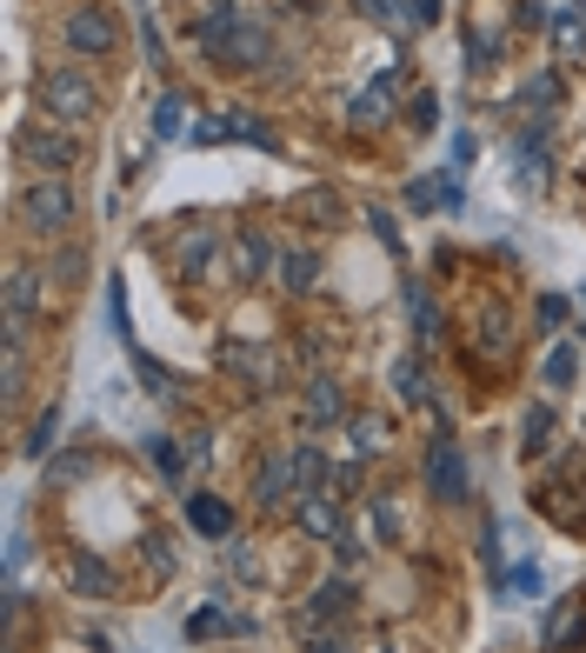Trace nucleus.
Wrapping results in <instances>:
<instances>
[{
  "mask_svg": "<svg viewBox=\"0 0 586 653\" xmlns=\"http://www.w3.org/2000/svg\"><path fill=\"white\" fill-rule=\"evenodd\" d=\"M73 214H80V201H73V187H67L60 174H34V181L14 194V220H21V233H34V240H60V233L73 227Z\"/></svg>",
  "mask_w": 586,
  "mask_h": 653,
  "instance_id": "f257e3e1",
  "label": "nucleus"
},
{
  "mask_svg": "<svg viewBox=\"0 0 586 653\" xmlns=\"http://www.w3.org/2000/svg\"><path fill=\"white\" fill-rule=\"evenodd\" d=\"M101 114V80L88 67H54L41 73V121L54 127H88Z\"/></svg>",
  "mask_w": 586,
  "mask_h": 653,
  "instance_id": "f03ea898",
  "label": "nucleus"
},
{
  "mask_svg": "<svg viewBox=\"0 0 586 653\" xmlns=\"http://www.w3.org/2000/svg\"><path fill=\"white\" fill-rule=\"evenodd\" d=\"M194 41H200L207 60H220V67H261V54H267V34L246 21L240 8L220 14V21H194Z\"/></svg>",
  "mask_w": 586,
  "mask_h": 653,
  "instance_id": "7ed1b4c3",
  "label": "nucleus"
},
{
  "mask_svg": "<svg viewBox=\"0 0 586 653\" xmlns=\"http://www.w3.org/2000/svg\"><path fill=\"white\" fill-rule=\"evenodd\" d=\"M14 160L34 168V174H67V168H80V140L54 121H21L14 127Z\"/></svg>",
  "mask_w": 586,
  "mask_h": 653,
  "instance_id": "20e7f679",
  "label": "nucleus"
},
{
  "mask_svg": "<svg viewBox=\"0 0 586 653\" xmlns=\"http://www.w3.org/2000/svg\"><path fill=\"white\" fill-rule=\"evenodd\" d=\"M60 41H67L80 60H107V54L120 47V21H114L107 8H73V14L60 21Z\"/></svg>",
  "mask_w": 586,
  "mask_h": 653,
  "instance_id": "39448f33",
  "label": "nucleus"
},
{
  "mask_svg": "<svg viewBox=\"0 0 586 653\" xmlns=\"http://www.w3.org/2000/svg\"><path fill=\"white\" fill-rule=\"evenodd\" d=\"M427 486H434L440 501H467V460H460L453 434H434V447H427Z\"/></svg>",
  "mask_w": 586,
  "mask_h": 653,
  "instance_id": "423d86ee",
  "label": "nucleus"
},
{
  "mask_svg": "<svg viewBox=\"0 0 586 653\" xmlns=\"http://www.w3.org/2000/svg\"><path fill=\"white\" fill-rule=\"evenodd\" d=\"M67 587H73L80 600H114V594H120L114 566H107V560H94V553H67Z\"/></svg>",
  "mask_w": 586,
  "mask_h": 653,
  "instance_id": "0eeeda50",
  "label": "nucleus"
},
{
  "mask_svg": "<svg viewBox=\"0 0 586 653\" xmlns=\"http://www.w3.org/2000/svg\"><path fill=\"white\" fill-rule=\"evenodd\" d=\"M214 254H220V227H207V220H194L181 240H174V261H181V274L194 280V274H207L214 267Z\"/></svg>",
  "mask_w": 586,
  "mask_h": 653,
  "instance_id": "6e6552de",
  "label": "nucleus"
},
{
  "mask_svg": "<svg viewBox=\"0 0 586 653\" xmlns=\"http://www.w3.org/2000/svg\"><path fill=\"white\" fill-rule=\"evenodd\" d=\"M274 267V240L261 233V227H240V240H233V274L240 280H261Z\"/></svg>",
  "mask_w": 586,
  "mask_h": 653,
  "instance_id": "1a4fd4ad",
  "label": "nucleus"
},
{
  "mask_svg": "<svg viewBox=\"0 0 586 653\" xmlns=\"http://www.w3.org/2000/svg\"><path fill=\"white\" fill-rule=\"evenodd\" d=\"M480 354H486V360H507V354H514V313L499 307V300L480 307Z\"/></svg>",
  "mask_w": 586,
  "mask_h": 653,
  "instance_id": "9d476101",
  "label": "nucleus"
},
{
  "mask_svg": "<svg viewBox=\"0 0 586 653\" xmlns=\"http://www.w3.org/2000/svg\"><path fill=\"white\" fill-rule=\"evenodd\" d=\"M573 646H586V614H579V600H560L547 614V653H573Z\"/></svg>",
  "mask_w": 586,
  "mask_h": 653,
  "instance_id": "9b49d317",
  "label": "nucleus"
},
{
  "mask_svg": "<svg viewBox=\"0 0 586 653\" xmlns=\"http://www.w3.org/2000/svg\"><path fill=\"white\" fill-rule=\"evenodd\" d=\"M294 520H300L313 540H347V527H341V507H333V501H313V494H300Z\"/></svg>",
  "mask_w": 586,
  "mask_h": 653,
  "instance_id": "f8f14e48",
  "label": "nucleus"
},
{
  "mask_svg": "<svg viewBox=\"0 0 586 653\" xmlns=\"http://www.w3.org/2000/svg\"><path fill=\"white\" fill-rule=\"evenodd\" d=\"M254 633V620H233V614H220V607H200L194 620H187V640H246Z\"/></svg>",
  "mask_w": 586,
  "mask_h": 653,
  "instance_id": "ddd939ff",
  "label": "nucleus"
},
{
  "mask_svg": "<svg viewBox=\"0 0 586 653\" xmlns=\"http://www.w3.org/2000/svg\"><path fill=\"white\" fill-rule=\"evenodd\" d=\"M220 367H227V374H240L246 387H261V393L274 387V360H267V354H254V347H220Z\"/></svg>",
  "mask_w": 586,
  "mask_h": 653,
  "instance_id": "4468645a",
  "label": "nucleus"
},
{
  "mask_svg": "<svg viewBox=\"0 0 586 653\" xmlns=\"http://www.w3.org/2000/svg\"><path fill=\"white\" fill-rule=\"evenodd\" d=\"M8 313H27V320L41 313V274H34L27 261L8 267Z\"/></svg>",
  "mask_w": 586,
  "mask_h": 653,
  "instance_id": "2eb2a0df",
  "label": "nucleus"
},
{
  "mask_svg": "<svg viewBox=\"0 0 586 653\" xmlns=\"http://www.w3.org/2000/svg\"><path fill=\"white\" fill-rule=\"evenodd\" d=\"M287 486H294V467H287V454L261 460V473H254V501H261V507H280V501H287Z\"/></svg>",
  "mask_w": 586,
  "mask_h": 653,
  "instance_id": "dca6fc26",
  "label": "nucleus"
},
{
  "mask_svg": "<svg viewBox=\"0 0 586 653\" xmlns=\"http://www.w3.org/2000/svg\"><path fill=\"white\" fill-rule=\"evenodd\" d=\"M187 520H194L200 534H214V540H227V534H233V507H227V501H214V494H194V501H187Z\"/></svg>",
  "mask_w": 586,
  "mask_h": 653,
  "instance_id": "f3484780",
  "label": "nucleus"
},
{
  "mask_svg": "<svg viewBox=\"0 0 586 653\" xmlns=\"http://www.w3.org/2000/svg\"><path fill=\"white\" fill-rule=\"evenodd\" d=\"M307 421H313V427L341 421V387H333L326 374H313V380H307Z\"/></svg>",
  "mask_w": 586,
  "mask_h": 653,
  "instance_id": "a211bd4d",
  "label": "nucleus"
},
{
  "mask_svg": "<svg viewBox=\"0 0 586 653\" xmlns=\"http://www.w3.org/2000/svg\"><path fill=\"white\" fill-rule=\"evenodd\" d=\"M313 280H320V261L313 254H280V287L287 294H313Z\"/></svg>",
  "mask_w": 586,
  "mask_h": 653,
  "instance_id": "6ab92c4d",
  "label": "nucleus"
},
{
  "mask_svg": "<svg viewBox=\"0 0 586 653\" xmlns=\"http://www.w3.org/2000/svg\"><path fill=\"white\" fill-rule=\"evenodd\" d=\"M520 447H527V454H547V447H553V406H527V421H520Z\"/></svg>",
  "mask_w": 586,
  "mask_h": 653,
  "instance_id": "aec40b11",
  "label": "nucleus"
},
{
  "mask_svg": "<svg viewBox=\"0 0 586 653\" xmlns=\"http://www.w3.org/2000/svg\"><path fill=\"white\" fill-rule=\"evenodd\" d=\"M287 467H294V486H300V494H313V486L326 480V460H320V447H294V454H287Z\"/></svg>",
  "mask_w": 586,
  "mask_h": 653,
  "instance_id": "412c9836",
  "label": "nucleus"
},
{
  "mask_svg": "<svg viewBox=\"0 0 586 653\" xmlns=\"http://www.w3.org/2000/svg\"><path fill=\"white\" fill-rule=\"evenodd\" d=\"M153 134H160V140L187 134V94H160V107H153Z\"/></svg>",
  "mask_w": 586,
  "mask_h": 653,
  "instance_id": "4be33fe9",
  "label": "nucleus"
},
{
  "mask_svg": "<svg viewBox=\"0 0 586 653\" xmlns=\"http://www.w3.org/2000/svg\"><path fill=\"white\" fill-rule=\"evenodd\" d=\"M387 101H393V94H387V80H380V88H367V94H354V107H347V121H354V127H380V121H387Z\"/></svg>",
  "mask_w": 586,
  "mask_h": 653,
  "instance_id": "5701e85b",
  "label": "nucleus"
},
{
  "mask_svg": "<svg viewBox=\"0 0 586 653\" xmlns=\"http://www.w3.org/2000/svg\"><path fill=\"white\" fill-rule=\"evenodd\" d=\"M540 374H547V387H553V393H566V387H573V374H579V354H573V347H553Z\"/></svg>",
  "mask_w": 586,
  "mask_h": 653,
  "instance_id": "b1692460",
  "label": "nucleus"
},
{
  "mask_svg": "<svg viewBox=\"0 0 586 653\" xmlns=\"http://www.w3.org/2000/svg\"><path fill=\"white\" fill-rule=\"evenodd\" d=\"M47 274H54L60 287H80V274H88V254H80V248H54V261H47Z\"/></svg>",
  "mask_w": 586,
  "mask_h": 653,
  "instance_id": "393cba45",
  "label": "nucleus"
},
{
  "mask_svg": "<svg viewBox=\"0 0 586 653\" xmlns=\"http://www.w3.org/2000/svg\"><path fill=\"white\" fill-rule=\"evenodd\" d=\"M54 440H60V414L47 406V414L34 421V434H27V454H34V460H47V454H54Z\"/></svg>",
  "mask_w": 586,
  "mask_h": 653,
  "instance_id": "a878e982",
  "label": "nucleus"
},
{
  "mask_svg": "<svg viewBox=\"0 0 586 653\" xmlns=\"http://www.w3.org/2000/svg\"><path fill=\"white\" fill-rule=\"evenodd\" d=\"M527 107H533L540 121L560 107V80H553V73H533V88H527Z\"/></svg>",
  "mask_w": 586,
  "mask_h": 653,
  "instance_id": "bb28decb",
  "label": "nucleus"
},
{
  "mask_svg": "<svg viewBox=\"0 0 586 653\" xmlns=\"http://www.w3.org/2000/svg\"><path fill=\"white\" fill-rule=\"evenodd\" d=\"M406 127L434 134V127H440V101H434V94H413V101H406Z\"/></svg>",
  "mask_w": 586,
  "mask_h": 653,
  "instance_id": "cd10ccee",
  "label": "nucleus"
},
{
  "mask_svg": "<svg viewBox=\"0 0 586 653\" xmlns=\"http://www.w3.org/2000/svg\"><path fill=\"white\" fill-rule=\"evenodd\" d=\"M227 127H233V140H254V147H274V127H267V121H254V114H227Z\"/></svg>",
  "mask_w": 586,
  "mask_h": 653,
  "instance_id": "c85d7f7f",
  "label": "nucleus"
},
{
  "mask_svg": "<svg viewBox=\"0 0 586 653\" xmlns=\"http://www.w3.org/2000/svg\"><path fill=\"white\" fill-rule=\"evenodd\" d=\"M533 320H540V334H560V326H566V300H560V294H540Z\"/></svg>",
  "mask_w": 586,
  "mask_h": 653,
  "instance_id": "c756f323",
  "label": "nucleus"
},
{
  "mask_svg": "<svg viewBox=\"0 0 586 653\" xmlns=\"http://www.w3.org/2000/svg\"><path fill=\"white\" fill-rule=\"evenodd\" d=\"M347 600H354V594H347V581H326V587L313 594V614H347Z\"/></svg>",
  "mask_w": 586,
  "mask_h": 653,
  "instance_id": "7c9ffc66",
  "label": "nucleus"
},
{
  "mask_svg": "<svg viewBox=\"0 0 586 653\" xmlns=\"http://www.w3.org/2000/svg\"><path fill=\"white\" fill-rule=\"evenodd\" d=\"M140 553H147V566H160V574L174 566V547H166V534H147V540H140Z\"/></svg>",
  "mask_w": 586,
  "mask_h": 653,
  "instance_id": "2f4dec72",
  "label": "nucleus"
},
{
  "mask_svg": "<svg viewBox=\"0 0 586 653\" xmlns=\"http://www.w3.org/2000/svg\"><path fill=\"white\" fill-rule=\"evenodd\" d=\"M400 393H406V400H427V374L413 367V360H400Z\"/></svg>",
  "mask_w": 586,
  "mask_h": 653,
  "instance_id": "473e14b6",
  "label": "nucleus"
},
{
  "mask_svg": "<svg viewBox=\"0 0 586 653\" xmlns=\"http://www.w3.org/2000/svg\"><path fill=\"white\" fill-rule=\"evenodd\" d=\"M507 587L533 600V594H540V566H533V560H527V566H514V574H507Z\"/></svg>",
  "mask_w": 586,
  "mask_h": 653,
  "instance_id": "72a5a7b5",
  "label": "nucleus"
},
{
  "mask_svg": "<svg viewBox=\"0 0 586 653\" xmlns=\"http://www.w3.org/2000/svg\"><path fill=\"white\" fill-rule=\"evenodd\" d=\"M440 21V0H406V27H434Z\"/></svg>",
  "mask_w": 586,
  "mask_h": 653,
  "instance_id": "f704fd0d",
  "label": "nucleus"
},
{
  "mask_svg": "<svg viewBox=\"0 0 586 653\" xmlns=\"http://www.w3.org/2000/svg\"><path fill=\"white\" fill-rule=\"evenodd\" d=\"M307 214H320V227H341V201H333V194H313Z\"/></svg>",
  "mask_w": 586,
  "mask_h": 653,
  "instance_id": "c9c22d12",
  "label": "nucleus"
},
{
  "mask_svg": "<svg viewBox=\"0 0 586 653\" xmlns=\"http://www.w3.org/2000/svg\"><path fill=\"white\" fill-rule=\"evenodd\" d=\"M147 460H160L166 473H181V454H174V447H166L160 434H147Z\"/></svg>",
  "mask_w": 586,
  "mask_h": 653,
  "instance_id": "e433bc0d",
  "label": "nucleus"
},
{
  "mask_svg": "<svg viewBox=\"0 0 586 653\" xmlns=\"http://www.w3.org/2000/svg\"><path fill=\"white\" fill-rule=\"evenodd\" d=\"M73 473H88V454H67V460L47 467V480H73Z\"/></svg>",
  "mask_w": 586,
  "mask_h": 653,
  "instance_id": "4c0bfd02",
  "label": "nucleus"
},
{
  "mask_svg": "<svg viewBox=\"0 0 586 653\" xmlns=\"http://www.w3.org/2000/svg\"><path fill=\"white\" fill-rule=\"evenodd\" d=\"M380 434H387L380 421H354V447H380Z\"/></svg>",
  "mask_w": 586,
  "mask_h": 653,
  "instance_id": "58836bf2",
  "label": "nucleus"
},
{
  "mask_svg": "<svg viewBox=\"0 0 586 653\" xmlns=\"http://www.w3.org/2000/svg\"><path fill=\"white\" fill-rule=\"evenodd\" d=\"M307 653H347L341 633H307Z\"/></svg>",
  "mask_w": 586,
  "mask_h": 653,
  "instance_id": "ea45409f",
  "label": "nucleus"
},
{
  "mask_svg": "<svg viewBox=\"0 0 586 653\" xmlns=\"http://www.w3.org/2000/svg\"><path fill=\"white\" fill-rule=\"evenodd\" d=\"M579 168H586V147H579Z\"/></svg>",
  "mask_w": 586,
  "mask_h": 653,
  "instance_id": "a19ab883",
  "label": "nucleus"
},
{
  "mask_svg": "<svg viewBox=\"0 0 586 653\" xmlns=\"http://www.w3.org/2000/svg\"><path fill=\"white\" fill-rule=\"evenodd\" d=\"M579 326H586V320H579Z\"/></svg>",
  "mask_w": 586,
  "mask_h": 653,
  "instance_id": "79ce46f5",
  "label": "nucleus"
}]
</instances>
